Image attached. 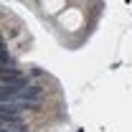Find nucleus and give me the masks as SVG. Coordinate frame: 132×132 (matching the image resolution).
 Returning a JSON list of instances; mask_svg holds the SVG:
<instances>
[{
    "label": "nucleus",
    "instance_id": "f257e3e1",
    "mask_svg": "<svg viewBox=\"0 0 132 132\" xmlns=\"http://www.w3.org/2000/svg\"><path fill=\"white\" fill-rule=\"evenodd\" d=\"M20 86H10V84H0V102H18Z\"/></svg>",
    "mask_w": 132,
    "mask_h": 132
},
{
    "label": "nucleus",
    "instance_id": "f03ea898",
    "mask_svg": "<svg viewBox=\"0 0 132 132\" xmlns=\"http://www.w3.org/2000/svg\"><path fill=\"white\" fill-rule=\"evenodd\" d=\"M3 84H10V86H28V79L26 76H18L15 74H3Z\"/></svg>",
    "mask_w": 132,
    "mask_h": 132
}]
</instances>
